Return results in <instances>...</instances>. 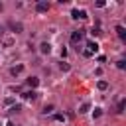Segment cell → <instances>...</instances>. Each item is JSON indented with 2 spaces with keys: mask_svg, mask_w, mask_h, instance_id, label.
<instances>
[{
  "mask_svg": "<svg viewBox=\"0 0 126 126\" xmlns=\"http://www.w3.org/2000/svg\"><path fill=\"white\" fill-rule=\"evenodd\" d=\"M87 51L93 55V53H96L98 51V43L96 41H87Z\"/></svg>",
  "mask_w": 126,
  "mask_h": 126,
  "instance_id": "3957f363",
  "label": "cell"
},
{
  "mask_svg": "<svg viewBox=\"0 0 126 126\" xmlns=\"http://www.w3.org/2000/svg\"><path fill=\"white\" fill-rule=\"evenodd\" d=\"M18 110H22V106H20V104H14V106L10 108V112H18Z\"/></svg>",
  "mask_w": 126,
  "mask_h": 126,
  "instance_id": "d6986e66",
  "label": "cell"
},
{
  "mask_svg": "<svg viewBox=\"0 0 126 126\" xmlns=\"http://www.w3.org/2000/svg\"><path fill=\"white\" fill-rule=\"evenodd\" d=\"M124 106H126V100L122 98V100L118 102V112H124Z\"/></svg>",
  "mask_w": 126,
  "mask_h": 126,
  "instance_id": "5bb4252c",
  "label": "cell"
},
{
  "mask_svg": "<svg viewBox=\"0 0 126 126\" xmlns=\"http://www.w3.org/2000/svg\"><path fill=\"white\" fill-rule=\"evenodd\" d=\"M26 85L32 87V91H33V89L39 85V79H37V77H28V79H26Z\"/></svg>",
  "mask_w": 126,
  "mask_h": 126,
  "instance_id": "5b68a950",
  "label": "cell"
},
{
  "mask_svg": "<svg viewBox=\"0 0 126 126\" xmlns=\"http://www.w3.org/2000/svg\"><path fill=\"white\" fill-rule=\"evenodd\" d=\"M8 28H10L14 33H20V32L24 30V26H22L20 22H8Z\"/></svg>",
  "mask_w": 126,
  "mask_h": 126,
  "instance_id": "7a4b0ae2",
  "label": "cell"
},
{
  "mask_svg": "<svg viewBox=\"0 0 126 126\" xmlns=\"http://www.w3.org/2000/svg\"><path fill=\"white\" fill-rule=\"evenodd\" d=\"M96 87H98L100 91H104V89L108 87V83H106V81H98V83H96Z\"/></svg>",
  "mask_w": 126,
  "mask_h": 126,
  "instance_id": "4fadbf2b",
  "label": "cell"
},
{
  "mask_svg": "<svg viewBox=\"0 0 126 126\" xmlns=\"http://www.w3.org/2000/svg\"><path fill=\"white\" fill-rule=\"evenodd\" d=\"M39 51H41L43 55H49V53H51V43H49V41H43V43L39 45Z\"/></svg>",
  "mask_w": 126,
  "mask_h": 126,
  "instance_id": "277c9868",
  "label": "cell"
},
{
  "mask_svg": "<svg viewBox=\"0 0 126 126\" xmlns=\"http://www.w3.org/2000/svg\"><path fill=\"white\" fill-rule=\"evenodd\" d=\"M35 10H37L39 14H43V12H47V10H49V4H47V2H37Z\"/></svg>",
  "mask_w": 126,
  "mask_h": 126,
  "instance_id": "ba28073f",
  "label": "cell"
},
{
  "mask_svg": "<svg viewBox=\"0 0 126 126\" xmlns=\"http://www.w3.org/2000/svg\"><path fill=\"white\" fill-rule=\"evenodd\" d=\"M87 18V12L85 10H77V20H85Z\"/></svg>",
  "mask_w": 126,
  "mask_h": 126,
  "instance_id": "8fae6325",
  "label": "cell"
},
{
  "mask_svg": "<svg viewBox=\"0 0 126 126\" xmlns=\"http://www.w3.org/2000/svg\"><path fill=\"white\" fill-rule=\"evenodd\" d=\"M89 110H91V102H83V104H81V108H79V112H81V114H85V112H89Z\"/></svg>",
  "mask_w": 126,
  "mask_h": 126,
  "instance_id": "30bf717a",
  "label": "cell"
},
{
  "mask_svg": "<svg viewBox=\"0 0 126 126\" xmlns=\"http://www.w3.org/2000/svg\"><path fill=\"white\" fill-rule=\"evenodd\" d=\"M41 112H43V114H51V112H53V106H51V104H47V106H45Z\"/></svg>",
  "mask_w": 126,
  "mask_h": 126,
  "instance_id": "9a60e30c",
  "label": "cell"
},
{
  "mask_svg": "<svg viewBox=\"0 0 126 126\" xmlns=\"http://www.w3.org/2000/svg\"><path fill=\"white\" fill-rule=\"evenodd\" d=\"M55 120H57V122H63L65 116H63V114H55Z\"/></svg>",
  "mask_w": 126,
  "mask_h": 126,
  "instance_id": "ffe728a7",
  "label": "cell"
},
{
  "mask_svg": "<svg viewBox=\"0 0 126 126\" xmlns=\"http://www.w3.org/2000/svg\"><path fill=\"white\" fill-rule=\"evenodd\" d=\"M83 35H85V30H75L71 33V43H79L83 39Z\"/></svg>",
  "mask_w": 126,
  "mask_h": 126,
  "instance_id": "6da1fadb",
  "label": "cell"
},
{
  "mask_svg": "<svg viewBox=\"0 0 126 126\" xmlns=\"http://www.w3.org/2000/svg\"><path fill=\"white\" fill-rule=\"evenodd\" d=\"M116 35H118L122 41H126V28H124V26H116Z\"/></svg>",
  "mask_w": 126,
  "mask_h": 126,
  "instance_id": "52a82bcc",
  "label": "cell"
},
{
  "mask_svg": "<svg viewBox=\"0 0 126 126\" xmlns=\"http://www.w3.org/2000/svg\"><path fill=\"white\" fill-rule=\"evenodd\" d=\"M22 96H24L26 100H32V102H33V100L37 98V93H35V91H26V93H22Z\"/></svg>",
  "mask_w": 126,
  "mask_h": 126,
  "instance_id": "8992f818",
  "label": "cell"
},
{
  "mask_svg": "<svg viewBox=\"0 0 126 126\" xmlns=\"http://www.w3.org/2000/svg\"><path fill=\"white\" fill-rule=\"evenodd\" d=\"M2 43L8 47V45H12V43H14V37H4V39H2Z\"/></svg>",
  "mask_w": 126,
  "mask_h": 126,
  "instance_id": "7c38bea8",
  "label": "cell"
},
{
  "mask_svg": "<svg viewBox=\"0 0 126 126\" xmlns=\"http://www.w3.org/2000/svg\"><path fill=\"white\" fill-rule=\"evenodd\" d=\"M91 33H93V35H98V33H100V30H98V28H93V30H91Z\"/></svg>",
  "mask_w": 126,
  "mask_h": 126,
  "instance_id": "44dd1931",
  "label": "cell"
},
{
  "mask_svg": "<svg viewBox=\"0 0 126 126\" xmlns=\"http://www.w3.org/2000/svg\"><path fill=\"white\" fill-rule=\"evenodd\" d=\"M12 102H14V98H6V100H4V104H6V106H10Z\"/></svg>",
  "mask_w": 126,
  "mask_h": 126,
  "instance_id": "7402d4cb",
  "label": "cell"
},
{
  "mask_svg": "<svg viewBox=\"0 0 126 126\" xmlns=\"http://www.w3.org/2000/svg\"><path fill=\"white\" fill-rule=\"evenodd\" d=\"M22 71H24V65H22V63H20V65H14V67L10 69V73H12L14 77H16V75H20Z\"/></svg>",
  "mask_w": 126,
  "mask_h": 126,
  "instance_id": "9c48e42d",
  "label": "cell"
},
{
  "mask_svg": "<svg viewBox=\"0 0 126 126\" xmlns=\"http://www.w3.org/2000/svg\"><path fill=\"white\" fill-rule=\"evenodd\" d=\"M59 69L61 71H69V63H59Z\"/></svg>",
  "mask_w": 126,
  "mask_h": 126,
  "instance_id": "ac0fdd59",
  "label": "cell"
},
{
  "mask_svg": "<svg viewBox=\"0 0 126 126\" xmlns=\"http://www.w3.org/2000/svg\"><path fill=\"white\" fill-rule=\"evenodd\" d=\"M116 67H118V69H124V67H126V61H124V59L116 61Z\"/></svg>",
  "mask_w": 126,
  "mask_h": 126,
  "instance_id": "2e32d148",
  "label": "cell"
},
{
  "mask_svg": "<svg viewBox=\"0 0 126 126\" xmlns=\"http://www.w3.org/2000/svg\"><path fill=\"white\" fill-rule=\"evenodd\" d=\"M100 114H102V110H100V108H94V110H93V118H98Z\"/></svg>",
  "mask_w": 126,
  "mask_h": 126,
  "instance_id": "e0dca14e",
  "label": "cell"
}]
</instances>
